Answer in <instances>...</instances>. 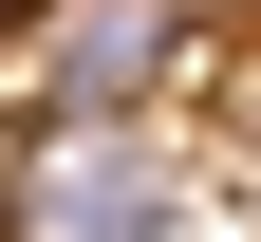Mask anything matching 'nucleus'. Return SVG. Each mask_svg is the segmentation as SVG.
Returning a JSON list of instances; mask_svg holds the SVG:
<instances>
[{
	"label": "nucleus",
	"mask_w": 261,
	"mask_h": 242,
	"mask_svg": "<svg viewBox=\"0 0 261 242\" xmlns=\"http://www.w3.org/2000/svg\"><path fill=\"white\" fill-rule=\"evenodd\" d=\"M187 56H205V0H38L19 93H38V130H149Z\"/></svg>",
	"instance_id": "obj_1"
},
{
	"label": "nucleus",
	"mask_w": 261,
	"mask_h": 242,
	"mask_svg": "<svg viewBox=\"0 0 261 242\" xmlns=\"http://www.w3.org/2000/svg\"><path fill=\"white\" fill-rule=\"evenodd\" d=\"M149 224H168V149L149 130H38L19 242H149Z\"/></svg>",
	"instance_id": "obj_2"
}]
</instances>
